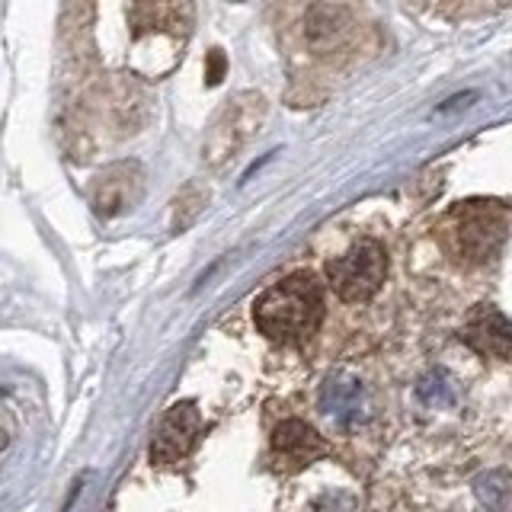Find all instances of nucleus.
<instances>
[{
	"instance_id": "1a4fd4ad",
	"label": "nucleus",
	"mask_w": 512,
	"mask_h": 512,
	"mask_svg": "<svg viewBox=\"0 0 512 512\" xmlns=\"http://www.w3.org/2000/svg\"><path fill=\"white\" fill-rule=\"evenodd\" d=\"M477 500L487 512H506L509 506V477L506 471H490V474H480L477 477Z\"/></svg>"
},
{
	"instance_id": "39448f33",
	"label": "nucleus",
	"mask_w": 512,
	"mask_h": 512,
	"mask_svg": "<svg viewBox=\"0 0 512 512\" xmlns=\"http://www.w3.org/2000/svg\"><path fill=\"white\" fill-rule=\"evenodd\" d=\"M317 407L320 413L333 420L340 429H356L365 423L368 413V400H365V384L356 372H330L320 384L317 394Z\"/></svg>"
},
{
	"instance_id": "f257e3e1",
	"label": "nucleus",
	"mask_w": 512,
	"mask_h": 512,
	"mask_svg": "<svg viewBox=\"0 0 512 512\" xmlns=\"http://www.w3.org/2000/svg\"><path fill=\"white\" fill-rule=\"evenodd\" d=\"M253 320L272 343H308L324 324V288L311 272H292L256 298Z\"/></svg>"
},
{
	"instance_id": "7ed1b4c3",
	"label": "nucleus",
	"mask_w": 512,
	"mask_h": 512,
	"mask_svg": "<svg viewBox=\"0 0 512 512\" xmlns=\"http://www.w3.org/2000/svg\"><path fill=\"white\" fill-rule=\"evenodd\" d=\"M384 276H388V253L378 240H356L343 256L327 263V279L336 298H343L346 304H359L372 298Z\"/></svg>"
},
{
	"instance_id": "9d476101",
	"label": "nucleus",
	"mask_w": 512,
	"mask_h": 512,
	"mask_svg": "<svg viewBox=\"0 0 512 512\" xmlns=\"http://www.w3.org/2000/svg\"><path fill=\"white\" fill-rule=\"evenodd\" d=\"M205 61H208L205 84H208V87H218V84H221V77H224V71H228V61H224V52H221V48H215V52L208 55Z\"/></svg>"
},
{
	"instance_id": "423d86ee",
	"label": "nucleus",
	"mask_w": 512,
	"mask_h": 512,
	"mask_svg": "<svg viewBox=\"0 0 512 512\" xmlns=\"http://www.w3.org/2000/svg\"><path fill=\"white\" fill-rule=\"evenodd\" d=\"M461 340L471 349H477L480 356H493V359H509V320L500 308L493 304H477L471 308L468 320L461 327Z\"/></svg>"
},
{
	"instance_id": "f03ea898",
	"label": "nucleus",
	"mask_w": 512,
	"mask_h": 512,
	"mask_svg": "<svg viewBox=\"0 0 512 512\" xmlns=\"http://www.w3.org/2000/svg\"><path fill=\"white\" fill-rule=\"evenodd\" d=\"M448 234L471 263H487L503 250L509 234V208L496 199H471L448 212Z\"/></svg>"
},
{
	"instance_id": "6e6552de",
	"label": "nucleus",
	"mask_w": 512,
	"mask_h": 512,
	"mask_svg": "<svg viewBox=\"0 0 512 512\" xmlns=\"http://www.w3.org/2000/svg\"><path fill=\"white\" fill-rule=\"evenodd\" d=\"M416 394H420L423 404L429 407H452L455 397H458V388L448 372H442V368H436V372H429L420 378V384H416Z\"/></svg>"
},
{
	"instance_id": "0eeeda50",
	"label": "nucleus",
	"mask_w": 512,
	"mask_h": 512,
	"mask_svg": "<svg viewBox=\"0 0 512 512\" xmlns=\"http://www.w3.org/2000/svg\"><path fill=\"white\" fill-rule=\"evenodd\" d=\"M272 452H276L288 468H301L311 464L327 452V442L320 439V432L301 420H282L272 429Z\"/></svg>"
},
{
	"instance_id": "20e7f679",
	"label": "nucleus",
	"mask_w": 512,
	"mask_h": 512,
	"mask_svg": "<svg viewBox=\"0 0 512 512\" xmlns=\"http://www.w3.org/2000/svg\"><path fill=\"white\" fill-rule=\"evenodd\" d=\"M202 413L192 400H180L173 404L164 416H160V426L151 439V461L154 464H173L186 458L192 448H196L202 436Z\"/></svg>"
}]
</instances>
